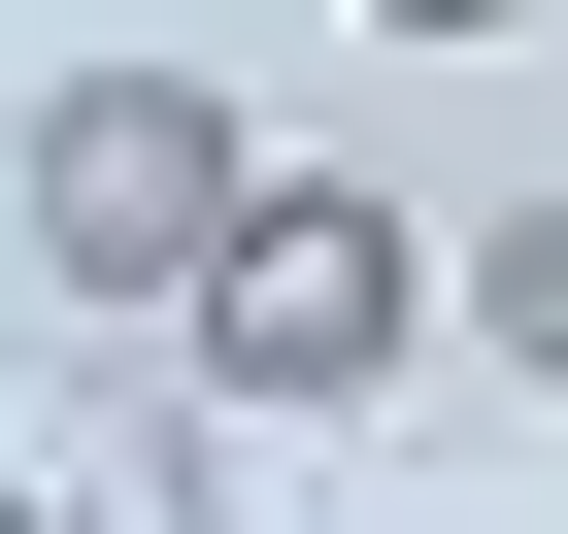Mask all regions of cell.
<instances>
[{
    "instance_id": "6da1fadb",
    "label": "cell",
    "mask_w": 568,
    "mask_h": 534,
    "mask_svg": "<svg viewBox=\"0 0 568 534\" xmlns=\"http://www.w3.org/2000/svg\"><path fill=\"white\" fill-rule=\"evenodd\" d=\"M168 335H201L267 434H335V401H402V368H435V234H402L368 167H267V201H234V267H201Z\"/></svg>"
},
{
    "instance_id": "3957f363",
    "label": "cell",
    "mask_w": 568,
    "mask_h": 534,
    "mask_svg": "<svg viewBox=\"0 0 568 534\" xmlns=\"http://www.w3.org/2000/svg\"><path fill=\"white\" fill-rule=\"evenodd\" d=\"M435 301H468V335H501V368H535V401H568V201H501V234H468V267H435Z\"/></svg>"
},
{
    "instance_id": "7a4b0ae2",
    "label": "cell",
    "mask_w": 568,
    "mask_h": 534,
    "mask_svg": "<svg viewBox=\"0 0 568 534\" xmlns=\"http://www.w3.org/2000/svg\"><path fill=\"white\" fill-rule=\"evenodd\" d=\"M0 201H34V301H201V267H234V201H267V134H234L201 68H68Z\"/></svg>"
},
{
    "instance_id": "277c9868",
    "label": "cell",
    "mask_w": 568,
    "mask_h": 534,
    "mask_svg": "<svg viewBox=\"0 0 568 534\" xmlns=\"http://www.w3.org/2000/svg\"><path fill=\"white\" fill-rule=\"evenodd\" d=\"M368 34H535V0H368Z\"/></svg>"
}]
</instances>
